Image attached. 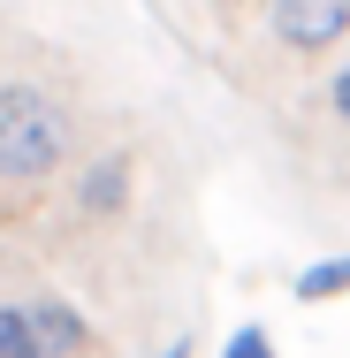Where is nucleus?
<instances>
[{"label": "nucleus", "mask_w": 350, "mask_h": 358, "mask_svg": "<svg viewBox=\"0 0 350 358\" xmlns=\"http://www.w3.org/2000/svg\"><path fill=\"white\" fill-rule=\"evenodd\" d=\"M84 152L76 99L38 69H0V206H38Z\"/></svg>", "instance_id": "f257e3e1"}, {"label": "nucleus", "mask_w": 350, "mask_h": 358, "mask_svg": "<svg viewBox=\"0 0 350 358\" xmlns=\"http://www.w3.org/2000/svg\"><path fill=\"white\" fill-rule=\"evenodd\" d=\"M0 358H115V336L61 289H0Z\"/></svg>", "instance_id": "f03ea898"}, {"label": "nucleus", "mask_w": 350, "mask_h": 358, "mask_svg": "<svg viewBox=\"0 0 350 358\" xmlns=\"http://www.w3.org/2000/svg\"><path fill=\"white\" fill-rule=\"evenodd\" d=\"M54 206L76 236H107L138 214V152L130 145H107V152H84L69 168V183L54 191Z\"/></svg>", "instance_id": "7ed1b4c3"}, {"label": "nucleus", "mask_w": 350, "mask_h": 358, "mask_svg": "<svg viewBox=\"0 0 350 358\" xmlns=\"http://www.w3.org/2000/svg\"><path fill=\"white\" fill-rule=\"evenodd\" d=\"M282 62H335L350 46V0H259Z\"/></svg>", "instance_id": "20e7f679"}, {"label": "nucleus", "mask_w": 350, "mask_h": 358, "mask_svg": "<svg viewBox=\"0 0 350 358\" xmlns=\"http://www.w3.org/2000/svg\"><path fill=\"white\" fill-rule=\"evenodd\" d=\"M289 297H297V305H335V297H350V252L305 259V267L289 275Z\"/></svg>", "instance_id": "39448f33"}, {"label": "nucleus", "mask_w": 350, "mask_h": 358, "mask_svg": "<svg viewBox=\"0 0 350 358\" xmlns=\"http://www.w3.org/2000/svg\"><path fill=\"white\" fill-rule=\"evenodd\" d=\"M320 107H328V122L350 138V54H335V69L320 76Z\"/></svg>", "instance_id": "423d86ee"}, {"label": "nucleus", "mask_w": 350, "mask_h": 358, "mask_svg": "<svg viewBox=\"0 0 350 358\" xmlns=\"http://www.w3.org/2000/svg\"><path fill=\"white\" fill-rule=\"evenodd\" d=\"M221 358H282V351H275V336H267L259 320H236L228 343H221Z\"/></svg>", "instance_id": "0eeeda50"}, {"label": "nucleus", "mask_w": 350, "mask_h": 358, "mask_svg": "<svg viewBox=\"0 0 350 358\" xmlns=\"http://www.w3.org/2000/svg\"><path fill=\"white\" fill-rule=\"evenodd\" d=\"M152 358H198V343H191V336H175L168 351H152Z\"/></svg>", "instance_id": "6e6552de"}]
</instances>
